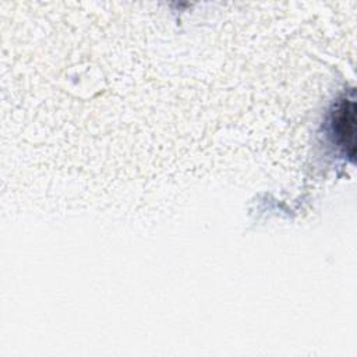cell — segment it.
Returning a JSON list of instances; mask_svg holds the SVG:
<instances>
[{
  "label": "cell",
  "mask_w": 357,
  "mask_h": 357,
  "mask_svg": "<svg viewBox=\"0 0 357 357\" xmlns=\"http://www.w3.org/2000/svg\"><path fill=\"white\" fill-rule=\"evenodd\" d=\"M332 130L337 144L344 149L350 159L356 153V103L354 99L344 96L332 113Z\"/></svg>",
  "instance_id": "obj_1"
}]
</instances>
